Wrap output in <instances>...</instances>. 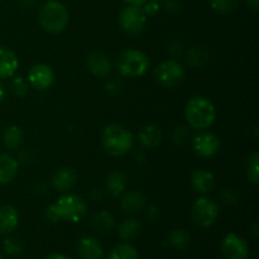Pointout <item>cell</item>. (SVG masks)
Instances as JSON below:
<instances>
[{
    "label": "cell",
    "mask_w": 259,
    "mask_h": 259,
    "mask_svg": "<svg viewBox=\"0 0 259 259\" xmlns=\"http://www.w3.org/2000/svg\"><path fill=\"white\" fill-rule=\"evenodd\" d=\"M88 214V204L81 196L75 194H63L56 202L45 210L48 222L80 223Z\"/></svg>",
    "instance_id": "1"
},
{
    "label": "cell",
    "mask_w": 259,
    "mask_h": 259,
    "mask_svg": "<svg viewBox=\"0 0 259 259\" xmlns=\"http://www.w3.org/2000/svg\"><path fill=\"white\" fill-rule=\"evenodd\" d=\"M185 119L190 128L205 131L214 124L217 119V108L206 96H194L187 101Z\"/></svg>",
    "instance_id": "2"
},
{
    "label": "cell",
    "mask_w": 259,
    "mask_h": 259,
    "mask_svg": "<svg viewBox=\"0 0 259 259\" xmlns=\"http://www.w3.org/2000/svg\"><path fill=\"white\" fill-rule=\"evenodd\" d=\"M101 144L110 156L123 157L133 148L134 138L133 134L120 124H109L101 134Z\"/></svg>",
    "instance_id": "3"
},
{
    "label": "cell",
    "mask_w": 259,
    "mask_h": 259,
    "mask_svg": "<svg viewBox=\"0 0 259 259\" xmlns=\"http://www.w3.org/2000/svg\"><path fill=\"white\" fill-rule=\"evenodd\" d=\"M38 20L46 32L51 34H60L70 23V13L65 4L58 0H48L38 12Z\"/></svg>",
    "instance_id": "4"
},
{
    "label": "cell",
    "mask_w": 259,
    "mask_h": 259,
    "mask_svg": "<svg viewBox=\"0 0 259 259\" xmlns=\"http://www.w3.org/2000/svg\"><path fill=\"white\" fill-rule=\"evenodd\" d=\"M149 66H151V62H149L147 55H144L142 51L134 50V48L124 50L116 58V68L124 77H141V76L146 75Z\"/></svg>",
    "instance_id": "5"
},
{
    "label": "cell",
    "mask_w": 259,
    "mask_h": 259,
    "mask_svg": "<svg viewBox=\"0 0 259 259\" xmlns=\"http://www.w3.org/2000/svg\"><path fill=\"white\" fill-rule=\"evenodd\" d=\"M220 214V206L217 201L206 196L195 200L191 206V219L197 227L209 228L217 222Z\"/></svg>",
    "instance_id": "6"
},
{
    "label": "cell",
    "mask_w": 259,
    "mask_h": 259,
    "mask_svg": "<svg viewBox=\"0 0 259 259\" xmlns=\"http://www.w3.org/2000/svg\"><path fill=\"white\" fill-rule=\"evenodd\" d=\"M186 76V70L175 58L163 61L154 70V78L157 82L164 88H175L184 81Z\"/></svg>",
    "instance_id": "7"
},
{
    "label": "cell",
    "mask_w": 259,
    "mask_h": 259,
    "mask_svg": "<svg viewBox=\"0 0 259 259\" xmlns=\"http://www.w3.org/2000/svg\"><path fill=\"white\" fill-rule=\"evenodd\" d=\"M147 23V15L143 9L138 7L126 5L119 15V24L128 34H138L143 30Z\"/></svg>",
    "instance_id": "8"
},
{
    "label": "cell",
    "mask_w": 259,
    "mask_h": 259,
    "mask_svg": "<svg viewBox=\"0 0 259 259\" xmlns=\"http://www.w3.org/2000/svg\"><path fill=\"white\" fill-rule=\"evenodd\" d=\"M223 257L225 259H248L249 247L248 243L240 235L235 233H228L220 244Z\"/></svg>",
    "instance_id": "9"
},
{
    "label": "cell",
    "mask_w": 259,
    "mask_h": 259,
    "mask_svg": "<svg viewBox=\"0 0 259 259\" xmlns=\"http://www.w3.org/2000/svg\"><path fill=\"white\" fill-rule=\"evenodd\" d=\"M192 148L202 158H212L220 149V139L210 132H201L192 139Z\"/></svg>",
    "instance_id": "10"
},
{
    "label": "cell",
    "mask_w": 259,
    "mask_h": 259,
    "mask_svg": "<svg viewBox=\"0 0 259 259\" xmlns=\"http://www.w3.org/2000/svg\"><path fill=\"white\" fill-rule=\"evenodd\" d=\"M27 81L35 90L46 91L55 82V72L46 63H38L29 70Z\"/></svg>",
    "instance_id": "11"
},
{
    "label": "cell",
    "mask_w": 259,
    "mask_h": 259,
    "mask_svg": "<svg viewBox=\"0 0 259 259\" xmlns=\"http://www.w3.org/2000/svg\"><path fill=\"white\" fill-rule=\"evenodd\" d=\"M86 65H88L89 71L94 76L101 78L108 77L113 70V63H111L109 56L101 51H95V52L90 53L86 60Z\"/></svg>",
    "instance_id": "12"
},
{
    "label": "cell",
    "mask_w": 259,
    "mask_h": 259,
    "mask_svg": "<svg viewBox=\"0 0 259 259\" xmlns=\"http://www.w3.org/2000/svg\"><path fill=\"white\" fill-rule=\"evenodd\" d=\"M76 250L81 259H101L104 255L100 242L91 235L80 238L76 245Z\"/></svg>",
    "instance_id": "13"
},
{
    "label": "cell",
    "mask_w": 259,
    "mask_h": 259,
    "mask_svg": "<svg viewBox=\"0 0 259 259\" xmlns=\"http://www.w3.org/2000/svg\"><path fill=\"white\" fill-rule=\"evenodd\" d=\"M76 181H77V174L75 169L71 167H62L53 175L52 187L56 191L66 194L75 186Z\"/></svg>",
    "instance_id": "14"
},
{
    "label": "cell",
    "mask_w": 259,
    "mask_h": 259,
    "mask_svg": "<svg viewBox=\"0 0 259 259\" xmlns=\"http://www.w3.org/2000/svg\"><path fill=\"white\" fill-rule=\"evenodd\" d=\"M191 186L196 192L201 195H207L215 189L217 181L211 172L206 169H195L191 175Z\"/></svg>",
    "instance_id": "15"
},
{
    "label": "cell",
    "mask_w": 259,
    "mask_h": 259,
    "mask_svg": "<svg viewBox=\"0 0 259 259\" xmlns=\"http://www.w3.org/2000/svg\"><path fill=\"white\" fill-rule=\"evenodd\" d=\"M19 60L10 48L0 46V78H10L15 76Z\"/></svg>",
    "instance_id": "16"
},
{
    "label": "cell",
    "mask_w": 259,
    "mask_h": 259,
    "mask_svg": "<svg viewBox=\"0 0 259 259\" xmlns=\"http://www.w3.org/2000/svg\"><path fill=\"white\" fill-rule=\"evenodd\" d=\"M19 225V212L12 205L0 206V234H9Z\"/></svg>",
    "instance_id": "17"
},
{
    "label": "cell",
    "mask_w": 259,
    "mask_h": 259,
    "mask_svg": "<svg viewBox=\"0 0 259 259\" xmlns=\"http://www.w3.org/2000/svg\"><path fill=\"white\" fill-rule=\"evenodd\" d=\"M121 210L126 214H137L146 207V196L142 191L133 190L124 194L120 202Z\"/></svg>",
    "instance_id": "18"
},
{
    "label": "cell",
    "mask_w": 259,
    "mask_h": 259,
    "mask_svg": "<svg viewBox=\"0 0 259 259\" xmlns=\"http://www.w3.org/2000/svg\"><path fill=\"white\" fill-rule=\"evenodd\" d=\"M19 164L13 156L0 153V185H8L17 177Z\"/></svg>",
    "instance_id": "19"
},
{
    "label": "cell",
    "mask_w": 259,
    "mask_h": 259,
    "mask_svg": "<svg viewBox=\"0 0 259 259\" xmlns=\"http://www.w3.org/2000/svg\"><path fill=\"white\" fill-rule=\"evenodd\" d=\"M128 186V179L121 171H114L108 176L105 182V189L108 194L113 197H118L125 192Z\"/></svg>",
    "instance_id": "20"
},
{
    "label": "cell",
    "mask_w": 259,
    "mask_h": 259,
    "mask_svg": "<svg viewBox=\"0 0 259 259\" xmlns=\"http://www.w3.org/2000/svg\"><path fill=\"white\" fill-rule=\"evenodd\" d=\"M138 138L142 146L146 147V148H156L162 142V132L157 125L148 124V125H144L139 131Z\"/></svg>",
    "instance_id": "21"
},
{
    "label": "cell",
    "mask_w": 259,
    "mask_h": 259,
    "mask_svg": "<svg viewBox=\"0 0 259 259\" xmlns=\"http://www.w3.org/2000/svg\"><path fill=\"white\" fill-rule=\"evenodd\" d=\"M3 143L9 151H18L24 141L22 129L17 125H9L3 132Z\"/></svg>",
    "instance_id": "22"
},
{
    "label": "cell",
    "mask_w": 259,
    "mask_h": 259,
    "mask_svg": "<svg viewBox=\"0 0 259 259\" xmlns=\"http://www.w3.org/2000/svg\"><path fill=\"white\" fill-rule=\"evenodd\" d=\"M142 232V225L134 218H129L125 219L124 222L120 223L118 228V235L123 242H129V240H133L141 234Z\"/></svg>",
    "instance_id": "23"
},
{
    "label": "cell",
    "mask_w": 259,
    "mask_h": 259,
    "mask_svg": "<svg viewBox=\"0 0 259 259\" xmlns=\"http://www.w3.org/2000/svg\"><path fill=\"white\" fill-rule=\"evenodd\" d=\"M190 242H191V235L184 228L174 229L168 234V238H167V245L176 250L186 249L189 247Z\"/></svg>",
    "instance_id": "24"
},
{
    "label": "cell",
    "mask_w": 259,
    "mask_h": 259,
    "mask_svg": "<svg viewBox=\"0 0 259 259\" xmlns=\"http://www.w3.org/2000/svg\"><path fill=\"white\" fill-rule=\"evenodd\" d=\"M91 225L99 233H108L115 225V218L108 210H100L91 219Z\"/></svg>",
    "instance_id": "25"
},
{
    "label": "cell",
    "mask_w": 259,
    "mask_h": 259,
    "mask_svg": "<svg viewBox=\"0 0 259 259\" xmlns=\"http://www.w3.org/2000/svg\"><path fill=\"white\" fill-rule=\"evenodd\" d=\"M139 253L134 245L128 242L115 245L108 254V259H138Z\"/></svg>",
    "instance_id": "26"
},
{
    "label": "cell",
    "mask_w": 259,
    "mask_h": 259,
    "mask_svg": "<svg viewBox=\"0 0 259 259\" xmlns=\"http://www.w3.org/2000/svg\"><path fill=\"white\" fill-rule=\"evenodd\" d=\"M209 52H207L204 47L195 46V47H191L187 51L186 62L189 63L191 67H202L204 65H206V62L209 61Z\"/></svg>",
    "instance_id": "27"
},
{
    "label": "cell",
    "mask_w": 259,
    "mask_h": 259,
    "mask_svg": "<svg viewBox=\"0 0 259 259\" xmlns=\"http://www.w3.org/2000/svg\"><path fill=\"white\" fill-rule=\"evenodd\" d=\"M247 177L250 184H259V154L257 152H254V153L248 157Z\"/></svg>",
    "instance_id": "28"
},
{
    "label": "cell",
    "mask_w": 259,
    "mask_h": 259,
    "mask_svg": "<svg viewBox=\"0 0 259 259\" xmlns=\"http://www.w3.org/2000/svg\"><path fill=\"white\" fill-rule=\"evenodd\" d=\"M10 91L17 98H24L29 89V83L22 76H13L12 81H10Z\"/></svg>",
    "instance_id": "29"
},
{
    "label": "cell",
    "mask_w": 259,
    "mask_h": 259,
    "mask_svg": "<svg viewBox=\"0 0 259 259\" xmlns=\"http://www.w3.org/2000/svg\"><path fill=\"white\" fill-rule=\"evenodd\" d=\"M238 0H210V7L219 14H229L237 8Z\"/></svg>",
    "instance_id": "30"
},
{
    "label": "cell",
    "mask_w": 259,
    "mask_h": 259,
    "mask_svg": "<svg viewBox=\"0 0 259 259\" xmlns=\"http://www.w3.org/2000/svg\"><path fill=\"white\" fill-rule=\"evenodd\" d=\"M3 245H4V250L7 252V254L13 255H20L24 250V247H23L22 242H19L15 238H5L4 242H3Z\"/></svg>",
    "instance_id": "31"
},
{
    "label": "cell",
    "mask_w": 259,
    "mask_h": 259,
    "mask_svg": "<svg viewBox=\"0 0 259 259\" xmlns=\"http://www.w3.org/2000/svg\"><path fill=\"white\" fill-rule=\"evenodd\" d=\"M172 141L177 144V146H186L190 141V131L187 126L179 125L174 129L172 132Z\"/></svg>",
    "instance_id": "32"
},
{
    "label": "cell",
    "mask_w": 259,
    "mask_h": 259,
    "mask_svg": "<svg viewBox=\"0 0 259 259\" xmlns=\"http://www.w3.org/2000/svg\"><path fill=\"white\" fill-rule=\"evenodd\" d=\"M142 9H143L144 14L147 17H154L159 12L161 7H159V3L157 0H147L146 4L142 7Z\"/></svg>",
    "instance_id": "33"
},
{
    "label": "cell",
    "mask_w": 259,
    "mask_h": 259,
    "mask_svg": "<svg viewBox=\"0 0 259 259\" xmlns=\"http://www.w3.org/2000/svg\"><path fill=\"white\" fill-rule=\"evenodd\" d=\"M182 48H184V46H182L181 42H179V40H174V42L169 43V53H171L172 56H180L182 52Z\"/></svg>",
    "instance_id": "34"
},
{
    "label": "cell",
    "mask_w": 259,
    "mask_h": 259,
    "mask_svg": "<svg viewBox=\"0 0 259 259\" xmlns=\"http://www.w3.org/2000/svg\"><path fill=\"white\" fill-rule=\"evenodd\" d=\"M120 89H121V83L116 80L110 81V82H108V85H106V90L111 94H118L119 91H120Z\"/></svg>",
    "instance_id": "35"
},
{
    "label": "cell",
    "mask_w": 259,
    "mask_h": 259,
    "mask_svg": "<svg viewBox=\"0 0 259 259\" xmlns=\"http://www.w3.org/2000/svg\"><path fill=\"white\" fill-rule=\"evenodd\" d=\"M180 8V4L177 0H166V9L169 12H176Z\"/></svg>",
    "instance_id": "36"
},
{
    "label": "cell",
    "mask_w": 259,
    "mask_h": 259,
    "mask_svg": "<svg viewBox=\"0 0 259 259\" xmlns=\"http://www.w3.org/2000/svg\"><path fill=\"white\" fill-rule=\"evenodd\" d=\"M147 0H124L126 5H131V7H138L142 8L144 4H146Z\"/></svg>",
    "instance_id": "37"
},
{
    "label": "cell",
    "mask_w": 259,
    "mask_h": 259,
    "mask_svg": "<svg viewBox=\"0 0 259 259\" xmlns=\"http://www.w3.org/2000/svg\"><path fill=\"white\" fill-rule=\"evenodd\" d=\"M45 259H71V258H68L67 255L62 254V253H53V254H50Z\"/></svg>",
    "instance_id": "38"
},
{
    "label": "cell",
    "mask_w": 259,
    "mask_h": 259,
    "mask_svg": "<svg viewBox=\"0 0 259 259\" xmlns=\"http://www.w3.org/2000/svg\"><path fill=\"white\" fill-rule=\"evenodd\" d=\"M248 7L253 10H257L258 9V5H259V0H245Z\"/></svg>",
    "instance_id": "39"
},
{
    "label": "cell",
    "mask_w": 259,
    "mask_h": 259,
    "mask_svg": "<svg viewBox=\"0 0 259 259\" xmlns=\"http://www.w3.org/2000/svg\"><path fill=\"white\" fill-rule=\"evenodd\" d=\"M4 99H5V86L0 82V104L4 101Z\"/></svg>",
    "instance_id": "40"
},
{
    "label": "cell",
    "mask_w": 259,
    "mask_h": 259,
    "mask_svg": "<svg viewBox=\"0 0 259 259\" xmlns=\"http://www.w3.org/2000/svg\"><path fill=\"white\" fill-rule=\"evenodd\" d=\"M20 2H22L23 5H27V7H29V5L34 4L35 0H20Z\"/></svg>",
    "instance_id": "41"
},
{
    "label": "cell",
    "mask_w": 259,
    "mask_h": 259,
    "mask_svg": "<svg viewBox=\"0 0 259 259\" xmlns=\"http://www.w3.org/2000/svg\"><path fill=\"white\" fill-rule=\"evenodd\" d=\"M253 233H254V237L257 238V224H254V227H253Z\"/></svg>",
    "instance_id": "42"
},
{
    "label": "cell",
    "mask_w": 259,
    "mask_h": 259,
    "mask_svg": "<svg viewBox=\"0 0 259 259\" xmlns=\"http://www.w3.org/2000/svg\"><path fill=\"white\" fill-rule=\"evenodd\" d=\"M0 259H4V258H3V255H2V254H0Z\"/></svg>",
    "instance_id": "43"
},
{
    "label": "cell",
    "mask_w": 259,
    "mask_h": 259,
    "mask_svg": "<svg viewBox=\"0 0 259 259\" xmlns=\"http://www.w3.org/2000/svg\"><path fill=\"white\" fill-rule=\"evenodd\" d=\"M157 2H159V0H157Z\"/></svg>",
    "instance_id": "44"
}]
</instances>
